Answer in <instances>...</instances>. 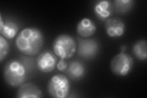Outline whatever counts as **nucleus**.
Masks as SVG:
<instances>
[{"label": "nucleus", "instance_id": "obj_1", "mask_svg": "<svg viewBox=\"0 0 147 98\" xmlns=\"http://www.w3.org/2000/svg\"><path fill=\"white\" fill-rule=\"evenodd\" d=\"M44 41V36L40 30L29 27L20 32L16 38V44L20 52L28 57H34L39 53Z\"/></svg>", "mask_w": 147, "mask_h": 98}, {"label": "nucleus", "instance_id": "obj_2", "mask_svg": "<svg viewBox=\"0 0 147 98\" xmlns=\"http://www.w3.org/2000/svg\"><path fill=\"white\" fill-rule=\"evenodd\" d=\"M29 72L20 60L12 59L8 62L4 69L6 83L12 87H20L28 78Z\"/></svg>", "mask_w": 147, "mask_h": 98}, {"label": "nucleus", "instance_id": "obj_3", "mask_svg": "<svg viewBox=\"0 0 147 98\" xmlns=\"http://www.w3.org/2000/svg\"><path fill=\"white\" fill-rule=\"evenodd\" d=\"M77 48L76 40L69 34L58 36L53 41V49L55 54L60 59L71 58L74 55Z\"/></svg>", "mask_w": 147, "mask_h": 98}, {"label": "nucleus", "instance_id": "obj_4", "mask_svg": "<svg viewBox=\"0 0 147 98\" xmlns=\"http://www.w3.org/2000/svg\"><path fill=\"white\" fill-rule=\"evenodd\" d=\"M49 94L55 98H66L70 92V82L63 74H56L49 80L47 85Z\"/></svg>", "mask_w": 147, "mask_h": 98}, {"label": "nucleus", "instance_id": "obj_5", "mask_svg": "<svg viewBox=\"0 0 147 98\" xmlns=\"http://www.w3.org/2000/svg\"><path fill=\"white\" fill-rule=\"evenodd\" d=\"M134 61L131 56L121 52L115 57L110 63L112 72L118 76H126L132 70Z\"/></svg>", "mask_w": 147, "mask_h": 98}, {"label": "nucleus", "instance_id": "obj_6", "mask_svg": "<svg viewBox=\"0 0 147 98\" xmlns=\"http://www.w3.org/2000/svg\"><path fill=\"white\" fill-rule=\"evenodd\" d=\"M77 42V53L80 57L88 59L94 58L98 55L99 44L96 39L78 37Z\"/></svg>", "mask_w": 147, "mask_h": 98}, {"label": "nucleus", "instance_id": "obj_7", "mask_svg": "<svg viewBox=\"0 0 147 98\" xmlns=\"http://www.w3.org/2000/svg\"><path fill=\"white\" fill-rule=\"evenodd\" d=\"M58 63L57 56L50 51H45L41 53L36 60V65L42 72H52L57 67Z\"/></svg>", "mask_w": 147, "mask_h": 98}, {"label": "nucleus", "instance_id": "obj_8", "mask_svg": "<svg viewBox=\"0 0 147 98\" xmlns=\"http://www.w3.org/2000/svg\"><path fill=\"white\" fill-rule=\"evenodd\" d=\"M105 31L110 38H119L125 32L126 26L124 22L118 18H110L105 21Z\"/></svg>", "mask_w": 147, "mask_h": 98}, {"label": "nucleus", "instance_id": "obj_9", "mask_svg": "<svg viewBox=\"0 0 147 98\" xmlns=\"http://www.w3.org/2000/svg\"><path fill=\"white\" fill-rule=\"evenodd\" d=\"M18 98H40L42 97V93L39 88L32 83H23L17 93Z\"/></svg>", "mask_w": 147, "mask_h": 98}, {"label": "nucleus", "instance_id": "obj_10", "mask_svg": "<svg viewBox=\"0 0 147 98\" xmlns=\"http://www.w3.org/2000/svg\"><path fill=\"white\" fill-rule=\"evenodd\" d=\"M113 6L111 1H99L95 4L94 6V12L99 19L107 20L113 13Z\"/></svg>", "mask_w": 147, "mask_h": 98}, {"label": "nucleus", "instance_id": "obj_11", "mask_svg": "<svg viewBox=\"0 0 147 98\" xmlns=\"http://www.w3.org/2000/svg\"><path fill=\"white\" fill-rule=\"evenodd\" d=\"M65 72L74 80H79L84 77L86 72L85 65L80 61L74 60L68 64Z\"/></svg>", "mask_w": 147, "mask_h": 98}, {"label": "nucleus", "instance_id": "obj_12", "mask_svg": "<svg viewBox=\"0 0 147 98\" xmlns=\"http://www.w3.org/2000/svg\"><path fill=\"white\" fill-rule=\"evenodd\" d=\"M19 30V27L15 22L4 20L0 16V33L7 39L14 38Z\"/></svg>", "mask_w": 147, "mask_h": 98}, {"label": "nucleus", "instance_id": "obj_13", "mask_svg": "<svg viewBox=\"0 0 147 98\" xmlns=\"http://www.w3.org/2000/svg\"><path fill=\"white\" fill-rule=\"evenodd\" d=\"M96 30L95 23L88 18H83L78 23L77 26V34L82 38H87L93 36Z\"/></svg>", "mask_w": 147, "mask_h": 98}, {"label": "nucleus", "instance_id": "obj_14", "mask_svg": "<svg viewBox=\"0 0 147 98\" xmlns=\"http://www.w3.org/2000/svg\"><path fill=\"white\" fill-rule=\"evenodd\" d=\"M133 53L141 61H145L147 58V43L146 40H140L133 45Z\"/></svg>", "mask_w": 147, "mask_h": 98}, {"label": "nucleus", "instance_id": "obj_15", "mask_svg": "<svg viewBox=\"0 0 147 98\" xmlns=\"http://www.w3.org/2000/svg\"><path fill=\"white\" fill-rule=\"evenodd\" d=\"M113 9L119 14H125L130 11L134 5L132 0H115L113 2Z\"/></svg>", "mask_w": 147, "mask_h": 98}, {"label": "nucleus", "instance_id": "obj_16", "mask_svg": "<svg viewBox=\"0 0 147 98\" xmlns=\"http://www.w3.org/2000/svg\"><path fill=\"white\" fill-rule=\"evenodd\" d=\"M9 44L7 39L2 35L0 36V61L2 62L9 52Z\"/></svg>", "mask_w": 147, "mask_h": 98}, {"label": "nucleus", "instance_id": "obj_17", "mask_svg": "<svg viewBox=\"0 0 147 98\" xmlns=\"http://www.w3.org/2000/svg\"><path fill=\"white\" fill-rule=\"evenodd\" d=\"M21 62L24 63L26 67L27 71L29 73L33 71L34 68V61L33 58H31L26 57H22L20 59Z\"/></svg>", "mask_w": 147, "mask_h": 98}, {"label": "nucleus", "instance_id": "obj_18", "mask_svg": "<svg viewBox=\"0 0 147 98\" xmlns=\"http://www.w3.org/2000/svg\"><path fill=\"white\" fill-rule=\"evenodd\" d=\"M67 66H68L67 63L66 62L65 59H59L57 64V68L58 70L61 72H63V71L65 72V71L67 68Z\"/></svg>", "mask_w": 147, "mask_h": 98}, {"label": "nucleus", "instance_id": "obj_19", "mask_svg": "<svg viewBox=\"0 0 147 98\" xmlns=\"http://www.w3.org/2000/svg\"><path fill=\"white\" fill-rule=\"evenodd\" d=\"M121 52H125V51L126 49V45H123L121 47Z\"/></svg>", "mask_w": 147, "mask_h": 98}]
</instances>
